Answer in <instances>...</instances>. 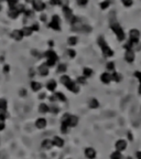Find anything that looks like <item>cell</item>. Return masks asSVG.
<instances>
[{
  "instance_id": "55",
  "label": "cell",
  "mask_w": 141,
  "mask_h": 159,
  "mask_svg": "<svg viewBox=\"0 0 141 159\" xmlns=\"http://www.w3.org/2000/svg\"><path fill=\"white\" fill-rule=\"evenodd\" d=\"M25 1H27V2H32L33 0H25Z\"/></svg>"
},
{
  "instance_id": "48",
  "label": "cell",
  "mask_w": 141,
  "mask_h": 159,
  "mask_svg": "<svg viewBox=\"0 0 141 159\" xmlns=\"http://www.w3.org/2000/svg\"><path fill=\"white\" fill-rule=\"evenodd\" d=\"M46 97V95H45V93H41L40 95H39V98L40 99H44V98Z\"/></svg>"
},
{
  "instance_id": "14",
  "label": "cell",
  "mask_w": 141,
  "mask_h": 159,
  "mask_svg": "<svg viewBox=\"0 0 141 159\" xmlns=\"http://www.w3.org/2000/svg\"><path fill=\"white\" fill-rule=\"evenodd\" d=\"M125 60L128 63H132V62L135 61V52H134V50H126Z\"/></svg>"
},
{
  "instance_id": "30",
  "label": "cell",
  "mask_w": 141,
  "mask_h": 159,
  "mask_svg": "<svg viewBox=\"0 0 141 159\" xmlns=\"http://www.w3.org/2000/svg\"><path fill=\"white\" fill-rule=\"evenodd\" d=\"M59 112H60V107H59V106H56V105H51V106H50L49 113L53 114V115H57Z\"/></svg>"
},
{
  "instance_id": "13",
  "label": "cell",
  "mask_w": 141,
  "mask_h": 159,
  "mask_svg": "<svg viewBox=\"0 0 141 159\" xmlns=\"http://www.w3.org/2000/svg\"><path fill=\"white\" fill-rule=\"evenodd\" d=\"M37 72H39V74H40L41 76H46V75H49V66L45 64V62L42 63L40 66L37 67Z\"/></svg>"
},
{
  "instance_id": "31",
  "label": "cell",
  "mask_w": 141,
  "mask_h": 159,
  "mask_svg": "<svg viewBox=\"0 0 141 159\" xmlns=\"http://www.w3.org/2000/svg\"><path fill=\"white\" fill-rule=\"evenodd\" d=\"M110 159H123V154L120 153V151H117V150H115L114 153H111Z\"/></svg>"
},
{
  "instance_id": "24",
  "label": "cell",
  "mask_w": 141,
  "mask_h": 159,
  "mask_svg": "<svg viewBox=\"0 0 141 159\" xmlns=\"http://www.w3.org/2000/svg\"><path fill=\"white\" fill-rule=\"evenodd\" d=\"M54 96H55L56 101H59V102H66V96L62 92H56Z\"/></svg>"
},
{
  "instance_id": "54",
  "label": "cell",
  "mask_w": 141,
  "mask_h": 159,
  "mask_svg": "<svg viewBox=\"0 0 141 159\" xmlns=\"http://www.w3.org/2000/svg\"><path fill=\"white\" fill-rule=\"evenodd\" d=\"M138 92H139V94H141V85L139 86V90H138Z\"/></svg>"
},
{
  "instance_id": "29",
  "label": "cell",
  "mask_w": 141,
  "mask_h": 159,
  "mask_svg": "<svg viewBox=\"0 0 141 159\" xmlns=\"http://www.w3.org/2000/svg\"><path fill=\"white\" fill-rule=\"evenodd\" d=\"M77 42H78V39H77V37H69L67 39L68 45H71V47L76 45V44H77Z\"/></svg>"
},
{
  "instance_id": "11",
  "label": "cell",
  "mask_w": 141,
  "mask_h": 159,
  "mask_svg": "<svg viewBox=\"0 0 141 159\" xmlns=\"http://www.w3.org/2000/svg\"><path fill=\"white\" fill-rule=\"evenodd\" d=\"M63 12H64L65 17H66V19H67L69 22H72L74 19H75V16H73L72 10H71L67 6H63Z\"/></svg>"
},
{
  "instance_id": "35",
  "label": "cell",
  "mask_w": 141,
  "mask_h": 159,
  "mask_svg": "<svg viewBox=\"0 0 141 159\" xmlns=\"http://www.w3.org/2000/svg\"><path fill=\"white\" fill-rule=\"evenodd\" d=\"M9 117V114H8V112H0V121H6L7 118Z\"/></svg>"
},
{
  "instance_id": "53",
  "label": "cell",
  "mask_w": 141,
  "mask_h": 159,
  "mask_svg": "<svg viewBox=\"0 0 141 159\" xmlns=\"http://www.w3.org/2000/svg\"><path fill=\"white\" fill-rule=\"evenodd\" d=\"M45 20H46V16H45V14H42V16H41V21H45Z\"/></svg>"
},
{
  "instance_id": "45",
  "label": "cell",
  "mask_w": 141,
  "mask_h": 159,
  "mask_svg": "<svg viewBox=\"0 0 141 159\" xmlns=\"http://www.w3.org/2000/svg\"><path fill=\"white\" fill-rule=\"evenodd\" d=\"M5 128H6V124H5V122H3V121H0V132H2Z\"/></svg>"
},
{
  "instance_id": "1",
  "label": "cell",
  "mask_w": 141,
  "mask_h": 159,
  "mask_svg": "<svg viewBox=\"0 0 141 159\" xmlns=\"http://www.w3.org/2000/svg\"><path fill=\"white\" fill-rule=\"evenodd\" d=\"M61 83L67 88L68 91H71V92L75 93V94H77V93L80 92V85L76 82H74L73 80H71V77L68 75H62Z\"/></svg>"
},
{
  "instance_id": "33",
  "label": "cell",
  "mask_w": 141,
  "mask_h": 159,
  "mask_svg": "<svg viewBox=\"0 0 141 159\" xmlns=\"http://www.w3.org/2000/svg\"><path fill=\"white\" fill-rule=\"evenodd\" d=\"M69 127L67 125H64V124H61V133L62 134H67L68 130H69Z\"/></svg>"
},
{
  "instance_id": "50",
  "label": "cell",
  "mask_w": 141,
  "mask_h": 159,
  "mask_svg": "<svg viewBox=\"0 0 141 159\" xmlns=\"http://www.w3.org/2000/svg\"><path fill=\"white\" fill-rule=\"evenodd\" d=\"M127 137H128L129 140H132V135H131V132H128V134H127Z\"/></svg>"
},
{
  "instance_id": "7",
  "label": "cell",
  "mask_w": 141,
  "mask_h": 159,
  "mask_svg": "<svg viewBox=\"0 0 141 159\" xmlns=\"http://www.w3.org/2000/svg\"><path fill=\"white\" fill-rule=\"evenodd\" d=\"M127 146H128V143H127V140H125V139H118V140L116 141V144H115L116 150L117 151H120V153L125 151Z\"/></svg>"
},
{
  "instance_id": "46",
  "label": "cell",
  "mask_w": 141,
  "mask_h": 159,
  "mask_svg": "<svg viewBox=\"0 0 141 159\" xmlns=\"http://www.w3.org/2000/svg\"><path fill=\"white\" fill-rule=\"evenodd\" d=\"M31 29H32V31H37L39 30V23H33Z\"/></svg>"
},
{
  "instance_id": "25",
  "label": "cell",
  "mask_w": 141,
  "mask_h": 159,
  "mask_svg": "<svg viewBox=\"0 0 141 159\" xmlns=\"http://www.w3.org/2000/svg\"><path fill=\"white\" fill-rule=\"evenodd\" d=\"M123 80V76H121V74H119L118 72H112L111 73V81H115V82H120Z\"/></svg>"
},
{
  "instance_id": "12",
  "label": "cell",
  "mask_w": 141,
  "mask_h": 159,
  "mask_svg": "<svg viewBox=\"0 0 141 159\" xmlns=\"http://www.w3.org/2000/svg\"><path fill=\"white\" fill-rule=\"evenodd\" d=\"M46 124H48V121L44 117H39L35 121V127L37 129H44L46 127Z\"/></svg>"
},
{
  "instance_id": "41",
  "label": "cell",
  "mask_w": 141,
  "mask_h": 159,
  "mask_svg": "<svg viewBox=\"0 0 141 159\" xmlns=\"http://www.w3.org/2000/svg\"><path fill=\"white\" fill-rule=\"evenodd\" d=\"M121 1H123V6H126V7L132 6V0H121Z\"/></svg>"
},
{
  "instance_id": "36",
  "label": "cell",
  "mask_w": 141,
  "mask_h": 159,
  "mask_svg": "<svg viewBox=\"0 0 141 159\" xmlns=\"http://www.w3.org/2000/svg\"><path fill=\"white\" fill-rule=\"evenodd\" d=\"M16 9H17V10H18L19 11V13H25V10H27V9H25V7L23 6V5H17V6H16Z\"/></svg>"
},
{
  "instance_id": "4",
  "label": "cell",
  "mask_w": 141,
  "mask_h": 159,
  "mask_svg": "<svg viewBox=\"0 0 141 159\" xmlns=\"http://www.w3.org/2000/svg\"><path fill=\"white\" fill-rule=\"evenodd\" d=\"M110 28H111V30L115 32V34L117 36V39H118L119 41H123V40H125V38H126L125 32H123V28L120 27V25H119L118 22H116V21L111 22Z\"/></svg>"
},
{
  "instance_id": "57",
  "label": "cell",
  "mask_w": 141,
  "mask_h": 159,
  "mask_svg": "<svg viewBox=\"0 0 141 159\" xmlns=\"http://www.w3.org/2000/svg\"><path fill=\"white\" fill-rule=\"evenodd\" d=\"M0 1H2V0H0Z\"/></svg>"
},
{
  "instance_id": "32",
  "label": "cell",
  "mask_w": 141,
  "mask_h": 159,
  "mask_svg": "<svg viewBox=\"0 0 141 159\" xmlns=\"http://www.w3.org/2000/svg\"><path fill=\"white\" fill-rule=\"evenodd\" d=\"M57 72H59V73H64V72H66V65H65L64 63L59 64V66H57Z\"/></svg>"
},
{
  "instance_id": "44",
  "label": "cell",
  "mask_w": 141,
  "mask_h": 159,
  "mask_svg": "<svg viewBox=\"0 0 141 159\" xmlns=\"http://www.w3.org/2000/svg\"><path fill=\"white\" fill-rule=\"evenodd\" d=\"M135 76L137 77V80L139 81V83H140L141 85V72H135Z\"/></svg>"
},
{
  "instance_id": "2",
  "label": "cell",
  "mask_w": 141,
  "mask_h": 159,
  "mask_svg": "<svg viewBox=\"0 0 141 159\" xmlns=\"http://www.w3.org/2000/svg\"><path fill=\"white\" fill-rule=\"evenodd\" d=\"M61 124L67 125L69 128L76 127L77 124H78V117L76 116V115H72V114L65 113L61 118Z\"/></svg>"
},
{
  "instance_id": "26",
  "label": "cell",
  "mask_w": 141,
  "mask_h": 159,
  "mask_svg": "<svg viewBox=\"0 0 141 159\" xmlns=\"http://www.w3.org/2000/svg\"><path fill=\"white\" fill-rule=\"evenodd\" d=\"M8 107V102L5 98H0V112H6Z\"/></svg>"
},
{
  "instance_id": "51",
  "label": "cell",
  "mask_w": 141,
  "mask_h": 159,
  "mask_svg": "<svg viewBox=\"0 0 141 159\" xmlns=\"http://www.w3.org/2000/svg\"><path fill=\"white\" fill-rule=\"evenodd\" d=\"M136 157H137V159H141V151H137L136 153Z\"/></svg>"
},
{
  "instance_id": "42",
  "label": "cell",
  "mask_w": 141,
  "mask_h": 159,
  "mask_svg": "<svg viewBox=\"0 0 141 159\" xmlns=\"http://www.w3.org/2000/svg\"><path fill=\"white\" fill-rule=\"evenodd\" d=\"M50 2H51V5H53V6H57V5H62V0H50Z\"/></svg>"
},
{
  "instance_id": "10",
  "label": "cell",
  "mask_w": 141,
  "mask_h": 159,
  "mask_svg": "<svg viewBox=\"0 0 141 159\" xmlns=\"http://www.w3.org/2000/svg\"><path fill=\"white\" fill-rule=\"evenodd\" d=\"M43 56H44L46 60H53V61H56V62H57V60H59V56H57V54H56L53 50H49V51H46V52L43 54Z\"/></svg>"
},
{
  "instance_id": "56",
  "label": "cell",
  "mask_w": 141,
  "mask_h": 159,
  "mask_svg": "<svg viewBox=\"0 0 141 159\" xmlns=\"http://www.w3.org/2000/svg\"><path fill=\"white\" fill-rule=\"evenodd\" d=\"M0 10H1V6H0Z\"/></svg>"
},
{
  "instance_id": "19",
  "label": "cell",
  "mask_w": 141,
  "mask_h": 159,
  "mask_svg": "<svg viewBox=\"0 0 141 159\" xmlns=\"http://www.w3.org/2000/svg\"><path fill=\"white\" fill-rule=\"evenodd\" d=\"M56 86H57V83L54 80H50L49 82L46 83V88L49 90L50 92H54L56 90Z\"/></svg>"
},
{
  "instance_id": "21",
  "label": "cell",
  "mask_w": 141,
  "mask_h": 159,
  "mask_svg": "<svg viewBox=\"0 0 141 159\" xmlns=\"http://www.w3.org/2000/svg\"><path fill=\"white\" fill-rule=\"evenodd\" d=\"M39 112L41 113V114H46V113H49L50 112V106L48 104H45V103H41V104L39 105Z\"/></svg>"
},
{
  "instance_id": "27",
  "label": "cell",
  "mask_w": 141,
  "mask_h": 159,
  "mask_svg": "<svg viewBox=\"0 0 141 159\" xmlns=\"http://www.w3.org/2000/svg\"><path fill=\"white\" fill-rule=\"evenodd\" d=\"M92 75H93L92 69H89V67H84V69H83V76H85L86 79H88V77H91Z\"/></svg>"
},
{
  "instance_id": "15",
  "label": "cell",
  "mask_w": 141,
  "mask_h": 159,
  "mask_svg": "<svg viewBox=\"0 0 141 159\" xmlns=\"http://www.w3.org/2000/svg\"><path fill=\"white\" fill-rule=\"evenodd\" d=\"M52 143H53V146L59 147V148H62L64 146V139L60 136H54L52 139Z\"/></svg>"
},
{
  "instance_id": "47",
  "label": "cell",
  "mask_w": 141,
  "mask_h": 159,
  "mask_svg": "<svg viewBox=\"0 0 141 159\" xmlns=\"http://www.w3.org/2000/svg\"><path fill=\"white\" fill-rule=\"evenodd\" d=\"M9 71H10V66H9L8 64H6V65L3 66V72H5V73H9Z\"/></svg>"
},
{
  "instance_id": "17",
  "label": "cell",
  "mask_w": 141,
  "mask_h": 159,
  "mask_svg": "<svg viewBox=\"0 0 141 159\" xmlns=\"http://www.w3.org/2000/svg\"><path fill=\"white\" fill-rule=\"evenodd\" d=\"M100 81L104 83V84H109L111 82V74L108 72H105L100 75Z\"/></svg>"
},
{
  "instance_id": "8",
  "label": "cell",
  "mask_w": 141,
  "mask_h": 159,
  "mask_svg": "<svg viewBox=\"0 0 141 159\" xmlns=\"http://www.w3.org/2000/svg\"><path fill=\"white\" fill-rule=\"evenodd\" d=\"M84 155H85V157L87 159H95L96 156H97V153L93 147H87L84 150Z\"/></svg>"
},
{
  "instance_id": "9",
  "label": "cell",
  "mask_w": 141,
  "mask_h": 159,
  "mask_svg": "<svg viewBox=\"0 0 141 159\" xmlns=\"http://www.w3.org/2000/svg\"><path fill=\"white\" fill-rule=\"evenodd\" d=\"M32 7L35 11H42L45 9V3L42 0H33L32 1Z\"/></svg>"
},
{
  "instance_id": "28",
  "label": "cell",
  "mask_w": 141,
  "mask_h": 159,
  "mask_svg": "<svg viewBox=\"0 0 141 159\" xmlns=\"http://www.w3.org/2000/svg\"><path fill=\"white\" fill-rule=\"evenodd\" d=\"M22 33H23V37H30L31 34H32V29H31V27H25L23 29H22Z\"/></svg>"
},
{
  "instance_id": "18",
  "label": "cell",
  "mask_w": 141,
  "mask_h": 159,
  "mask_svg": "<svg viewBox=\"0 0 141 159\" xmlns=\"http://www.w3.org/2000/svg\"><path fill=\"white\" fill-rule=\"evenodd\" d=\"M11 38L14 39L16 41H21L23 38V33L21 30H13L12 33H11Z\"/></svg>"
},
{
  "instance_id": "49",
  "label": "cell",
  "mask_w": 141,
  "mask_h": 159,
  "mask_svg": "<svg viewBox=\"0 0 141 159\" xmlns=\"http://www.w3.org/2000/svg\"><path fill=\"white\" fill-rule=\"evenodd\" d=\"M31 52H32V55H33V56H39V54H37V50H32Z\"/></svg>"
},
{
  "instance_id": "37",
  "label": "cell",
  "mask_w": 141,
  "mask_h": 159,
  "mask_svg": "<svg viewBox=\"0 0 141 159\" xmlns=\"http://www.w3.org/2000/svg\"><path fill=\"white\" fill-rule=\"evenodd\" d=\"M109 5H110V1H109V0H105L104 2L100 3V8H101V9H107V8L109 7Z\"/></svg>"
},
{
  "instance_id": "3",
  "label": "cell",
  "mask_w": 141,
  "mask_h": 159,
  "mask_svg": "<svg viewBox=\"0 0 141 159\" xmlns=\"http://www.w3.org/2000/svg\"><path fill=\"white\" fill-rule=\"evenodd\" d=\"M97 42H98L99 47H100V49H101V52H103L104 56H106V58H110V56L114 55V51L109 48V45H108L107 42L105 41L104 38L99 37L98 40H97Z\"/></svg>"
},
{
  "instance_id": "20",
  "label": "cell",
  "mask_w": 141,
  "mask_h": 159,
  "mask_svg": "<svg viewBox=\"0 0 141 159\" xmlns=\"http://www.w3.org/2000/svg\"><path fill=\"white\" fill-rule=\"evenodd\" d=\"M31 88L33 92H39L42 88V84L40 82H37V81H32L31 82Z\"/></svg>"
},
{
  "instance_id": "22",
  "label": "cell",
  "mask_w": 141,
  "mask_h": 159,
  "mask_svg": "<svg viewBox=\"0 0 141 159\" xmlns=\"http://www.w3.org/2000/svg\"><path fill=\"white\" fill-rule=\"evenodd\" d=\"M88 106L91 107V108H93V110H95V108H98L99 107V102L96 99V98H91L89 99V102H88Z\"/></svg>"
},
{
  "instance_id": "40",
  "label": "cell",
  "mask_w": 141,
  "mask_h": 159,
  "mask_svg": "<svg viewBox=\"0 0 141 159\" xmlns=\"http://www.w3.org/2000/svg\"><path fill=\"white\" fill-rule=\"evenodd\" d=\"M67 53H68V56L71 58V59H74L75 56H76V52L74 51V50H72V49H69L67 51Z\"/></svg>"
},
{
  "instance_id": "38",
  "label": "cell",
  "mask_w": 141,
  "mask_h": 159,
  "mask_svg": "<svg viewBox=\"0 0 141 159\" xmlns=\"http://www.w3.org/2000/svg\"><path fill=\"white\" fill-rule=\"evenodd\" d=\"M18 1L19 0H8V3H9V7L10 8H13L18 5Z\"/></svg>"
},
{
  "instance_id": "52",
  "label": "cell",
  "mask_w": 141,
  "mask_h": 159,
  "mask_svg": "<svg viewBox=\"0 0 141 159\" xmlns=\"http://www.w3.org/2000/svg\"><path fill=\"white\" fill-rule=\"evenodd\" d=\"M20 95H21V96H25V95H27V92H25V90H21V91H20Z\"/></svg>"
},
{
  "instance_id": "6",
  "label": "cell",
  "mask_w": 141,
  "mask_h": 159,
  "mask_svg": "<svg viewBox=\"0 0 141 159\" xmlns=\"http://www.w3.org/2000/svg\"><path fill=\"white\" fill-rule=\"evenodd\" d=\"M139 38H140V32L137 29H132L129 32V41L134 43L135 45H137L139 43Z\"/></svg>"
},
{
  "instance_id": "23",
  "label": "cell",
  "mask_w": 141,
  "mask_h": 159,
  "mask_svg": "<svg viewBox=\"0 0 141 159\" xmlns=\"http://www.w3.org/2000/svg\"><path fill=\"white\" fill-rule=\"evenodd\" d=\"M8 14H9V17H10V18L16 19L19 14H20V13H19V11L16 9V7H13V8H10V9H9V12H8Z\"/></svg>"
},
{
  "instance_id": "39",
  "label": "cell",
  "mask_w": 141,
  "mask_h": 159,
  "mask_svg": "<svg viewBox=\"0 0 141 159\" xmlns=\"http://www.w3.org/2000/svg\"><path fill=\"white\" fill-rule=\"evenodd\" d=\"M76 83H77V84H85L86 77L85 76H80V77L77 79V81H76Z\"/></svg>"
},
{
  "instance_id": "5",
  "label": "cell",
  "mask_w": 141,
  "mask_h": 159,
  "mask_svg": "<svg viewBox=\"0 0 141 159\" xmlns=\"http://www.w3.org/2000/svg\"><path fill=\"white\" fill-rule=\"evenodd\" d=\"M49 27L51 29H53V30H56V31L61 30V19H60V17H59L57 14L52 17V21H51V23L49 25Z\"/></svg>"
},
{
  "instance_id": "43",
  "label": "cell",
  "mask_w": 141,
  "mask_h": 159,
  "mask_svg": "<svg viewBox=\"0 0 141 159\" xmlns=\"http://www.w3.org/2000/svg\"><path fill=\"white\" fill-rule=\"evenodd\" d=\"M77 3L80 6H86L88 3V0H77Z\"/></svg>"
},
{
  "instance_id": "16",
  "label": "cell",
  "mask_w": 141,
  "mask_h": 159,
  "mask_svg": "<svg viewBox=\"0 0 141 159\" xmlns=\"http://www.w3.org/2000/svg\"><path fill=\"white\" fill-rule=\"evenodd\" d=\"M43 149L45 150H50L52 147H53V143H52V139H49V138H45L42 140V144H41Z\"/></svg>"
},
{
  "instance_id": "34",
  "label": "cell",
  "mask_w": 141,
  "mask_h": 159,
  "mask_svg": "<svg viewBox=\"0 0 141 159\" xmlns=\"http://www.w3.org/2000/svg\"><path fill=\"white\" fill-rule=\"evenodd\" d=\"M106 67H107V70H108V71L115 72V63H114V62H108V63H107V65H106Z\"/></svg>"
}]
</instances>
